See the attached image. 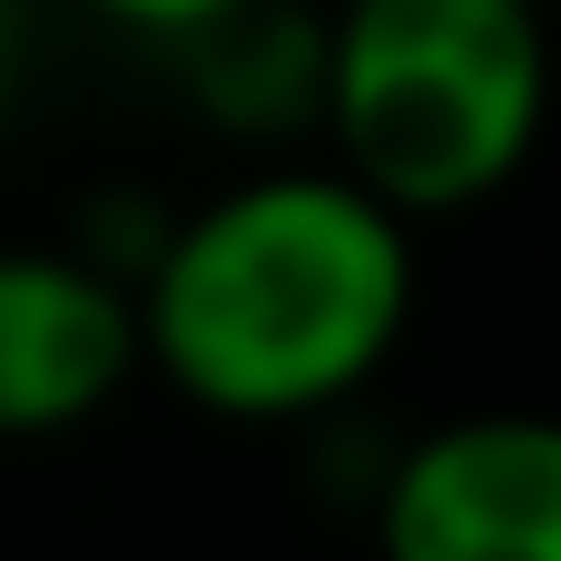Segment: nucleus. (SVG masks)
<instances>
[{"mask_svg": "<svg viewBox=\"0 0 561 561\" xmlns=\"http://www.w3.org/2000/svg\"><path fill=\"white\" fill-rule=\"evenodd\" d=\"M138 365L217 424H306L414 325V217L345 168H286L178 217L138 266Z\"/></svg>", "mask_w": 561, "mask_h": 561, "instance_id": "obj_1", "label": "nucleus"}, {"mask_svg": "<svg viewBox=\"0 0 561 561\" xmlns=\"http://www.w3.org/2000/svg\"><path fill=\"white\" fill-rule=\"evenodd\" d=\"M316 99L355 187L394 217H463L542 148L552 39L533 0H345Z\"/></svg>", "mask_w": 561, "mask_h": 561, "instance_id": "obj_2", "label": "nucleus"}, {"mask_svg": "<svg viewBox=\"0 0 561 561\" xmlns=\"http://www.w3.org/2000/svg\"><path fill=\"white\" fill-rule=\"evenodd\" d=\"M375 561H561V414H454L375 493Z\"/></svg>", "mask_w": 561, "mask_h": 561, "instance_id": "obj_3", "label": "nucleus"}, {"mask_svg": "<svg viewBox=\"0 0 561 561\" xmlns=\"http://www.w3.org/2000/svg\"><path fill=\"white\" fill-rule=\"evenodd\" d=\"M138 375V296L79 247H0V444L79 434Z\"/></svg>", "mask_w": 561, "mask_h": 561, "instance_id": "obj_4", "label": "nucleus"}, {"mask_svg": "<svg viewBox=\"0 0 561 561\" xmlns=\"http://www.w3.org/2000/svg\"><path fill=\"white\" fill-rule=\"evenodd\" d=\"M99 20H118L128 39H217V30H237L256 0H89Z\"/></svg>", "mask_w": 561, "mask_h": 561, "instance_id": "obj_5", "label": "nucleus"}, {"mask_svg": "<svg viewBox=\"0 0 561 561\" xmlns=\"http://www.w3.org/2000/svg\"><path fill=\"white\" fill-rule=\"evenodd\" d=\"M10 89H20V59H10V30H0V128H10Z\"/></svg>", "mask_w": 561, "mask_h": 561, "instance_id": "obj_6", "label": "nucleus"}]
</instances>
